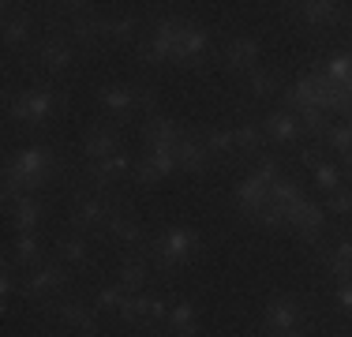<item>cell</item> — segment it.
Returning a JSON list of instances; mask_svg holds the SVG:
<instances>
[{"instance_id":"obj_24","label":"cell","mask_w":352,"mask_h":337,"mask_svg":"<svg viewBox=\"0 0 352 337\" xmlns=\"http://www.w3.org/2000/svg\"><path fill=\"white\" fill-rule=\"evenodd\" d=\"M12 259L19 266H41V243L34 232H19L12 243Z\"/></svg>"},{"instance_id":"obj_39","label":"cell","mask_w":352,"mask_h":337,"mask_svg":"<svg viewBox=\"0 0 352 337\" xmlns=\"http://www.w3.org/2000/svg\"><path fill=\"white\" fill-rule=\"evenodd\" d=\"M255 221L266 225V229H281V225H289V217H285V206H281V202H266V206L255 214Z\"/></svg>"},{"instance_id":"obj_23","label":"cell","mask_w":352,"mask_h":337,"mask_svg":"<svg viewBox=\"0 0 352 337\" xmlns=\"http://www.w3.org/2000/svg\"><path fill=\"white\" fill-rule=\"evenodd\" d=\"M285 101H289V109H296V113L318 105V83H315V75H300V79L289 87V98H285Z\"/></svg>"},{"instance_id":"obj_34","label":"cell","mask_w":352,"mask_h":337,"mask_svg":"<svg viewBox=\"0 0 352 337\" xmlns=\"http://www.w3.org/2000/svg\"><path fill=\"white\" fill-rule=\"evenodd\" d=\"M232 139H236V146L240 150H248V154H255L258 146H263V128L258 124H240V128H232Z\"/></svg>"},{"instance_id":"obj_43","label":"cell","mask_w":352,"mask_h":337,"mask_svg":"<svg viewBox=\"0 0 352 337\" xmlns=\"http://www.w3.org/2000/svg\"><path fill=\"white\" fill-rule=\"evenodd\" d=\"M326 210H330V214H352V188L330 191V199H326Z\"/></svg>"},{"instance_id":"obj_50","label":"cell","mask_w":352,"mask_h":337,"mask_svg":"<svg viewBox=\"0 0 352 337\" xmlns=\"http://www.w3.org/2000/svg\"><path fill=\"white\" fill-rule=\"evenodd\" d=\"M281 337H307V334H300V330H292V334H281Z\"/></svg>"},{"instance_id":"obj_4","label":"cell","mask_w":352,"mask_h":337,"mask_svg":"<svg viewBox=\"0 0 352 337\" xmlns=\"http://www.w3.org/2000/svg\"><path fill=\"white\" fill-rule=\"evenodd\" d=\"M60 105V94L45 87H34V90H19V94H8V116L19 124H45V116Z\"/></svg>"},{"instance_id":"obj_9","label":"cell","mask_w":352,"mask_h":337,"mask_svg":"<svg viewBox=\"0 0 352 337\" xmlns=\"http://www.w3.org/2000/svg\"><path fill=\"white\" fill-rule=\"evenodd\" d=\"M116 210L109 206V199L102 195H82V199H75V206H72V225L75 229H102V225H109V217H113Z\"/></svg>"},{"instance_id":"obj_29","label":"cell","mask_w":352,"mask_h":337,"mask_svg":"<svg viewBox=\"0 0 352 337\" xmlns=\"http://www.w3.org/2000/svg\"><path fill=\"white\" fill-rule=\"evenodd\" d=\"M146 274H150V270H146V263H142L139 255H131V259H124V263H120V285H124L128 292L142 289V281H146Z\"/></svg>"},{"instance_id":"obj_53","label":"cell","mask_w":352,"mask_h":337,"mask_svg":"<svg viewBox=\"0 0 352 337\" xmlns=\"http://www.w3.org/2000/svg\"><path fill=\"white\" fill-rule=\"evenodd\" d=\"M8 337H12V334H8Z\"/></svg>"},{"instance_id":"obj_8","label":"cell","mask_w":352,"mask_h":337,"mask_svg":"<svg viewBox=\"0 0 352 337\" xmlns=\"http://www.w3.org/2000/svg\"><path fill=\"white\" fill-rule=\"evenodd\" d=\"M285 217H289V225H292V229H296L300 236H304L307 243H315L318 236H322V229H326L322 206H315V202H307L304 195H300L296 202H289V206H285Z\"/></svg>"},{"instance_id":"obj_6","label":"cell","mask_w":352,"mask_h":337,"mask_svg":"<svg viewBox=\"0 0 352 337\" xmlns=\"http://www.w3.org/2000/svg\"><path fill=\"white\" fill-rule=\"evenodd\" d=\"M142 139H146L150 154H176V142L184 139V128L173 120V116H146L142 124Z\"/></svg>"},{"instance_id":"obj_40","label":"cell","mask_w":352,"mask_h":337,"mask_svg":"<svg viewBox=\"0 0 352 337\" xmlns=\"http://www.w3.org/2000/svg\"><path fill=\"white\" fill-rule=\"evenodd\" d=\"M251 176H255V180L263 184V188H274V184L281 180V168H278V157H263V162L255 165V173H251Z\"/></svg>"},{"instance_id":"obj_47","label":"cell","mask_w":352,"mask_h":337,"mask_svg":"<svg viewBox=\"0 0 352 337\" xmlns=\"http://www.w3.org/2000/svg\"><path fill=\"white\" fill-rule=\"evenodd\" d=\"M345 176H349V180H352V150H349V154H345Z\"/></svg>"},{"instance_id":"obj_7","label":"cell","mask_w":352,"mask_h":337,"mask_svg":"<svg viewBox=\"0 0 352 337\" xmlns=\"http://www.w3.org/2000/svg\"><path fill=\"white\" fill-rule=\"evenodd\" d=\"M263 315H266V330L274 337H281V334H292L300 326L304 307H300L296 296H270V303L263 307Z\"/></svg>"},{"instance_id":"obj_11","label":"cell","mask_w":352,"mask_h":337,"mask_svg":"<svg viewBox=\"0 0 352 337\" xmlns=\"http://www.w3.org/2000/svg\"><path fill=\"white\" fill-rule=\"evenodd\" d=\"M82 154L90 162H105V157L120 154V135L113 128H105V124H94V128L82 135Z\"/></svg>"},{"instance_id":"obj_26","label":"cell","mask_w":352,"mask_h":337,"mask_svg":"<svg viewBox=\"0 0 352 337\" xmlns=\"http://www.w3.org/2000/svg\"><path fill=\"white\" fill-rule=\"evenodd\" d=\"M326 270H330L338 281H352V240H341L333 248V255H326Z\"/></svg>"},{"instance_id":"obj_38","label":"cell","mask_w":352,"mask_h":337,"mask_svg":"<svg viewBox=\"0 0 352 337\" xmlns=\"http://www.w3.org/2000/svg\"><path fill=\"white\" fill-rule=\"evenodd\" d=\"M300 199V184L292 180V176H281L278 184L270 188V202H281V206H289V202Z\"/></svg>"},{"instance_id":"obj_15","label":"cell","mask_w":352,"mask_h":337,"mask_svg":"<svg viewBox=\"0 0 352 337\" xmlns=\"http://www.w3.org/2000/svg\"><path fill=\"white\" fill-rule=\"evenodd\" d=\"M38 64L45 67V72H53V75L68 72V64H72V45H68L64 38H56V34H49V38L38 45Z\"/></svg>"},{"instance_id":"obj_51","label":"cell","mask_w":352,"mask_h":337,"mask_svg":"<svg viewBox=\"0 0 352 337\" xmlns=\"http://www.w3.org/2000/svg\"><path fill=\"white\" fill-rule=\"evenodd\" d=\"M150 337H162V334H150Z\"/></svg>"},{"instance_id":"obj_17","label":"cell","mask_w":352,"mask_h":337,"mask_svg":"<svg viewBox=\"0 0 352 337\" xmlns=\"http://www.w3.org/2000/svg\"><path fill=\"white\" fill-rule=\"evenodd\" d=\"M165 323L173 326V337H199V318H195V303L191 300H173Z\"/></svg>"},{"instance_id":"obj_45","label":"cell","mask_w":352,"mask_h":337,"mask_svg":"<svg viewBox=\"0 0 352 337\" xmlns=\"http://www.w3.org/2000/svg\"><path fill=\"white\" fill-rule=\"evenodd\" d=\"M338 303H341V311H352V281L338 285Z\"/></svg>"},{"instance_id":"obj_31","label":"cell","mask_w":352,"mask_h":337,"mask_svg":"<svg viewBox=\"0 0 352 337\" xmlns=\"http://www.w3.org/2000/svg\"><path fill=\"white\" fill-rule=\"evenodd\" d=\"M248 90L255 98H270L274 90H278V75L274 72H263V67H255V72H248Z\"/></svg>"},{"instance_id":"obj_21","label":"cell","mask_w":352,"mask_h":337,"mask_svg":"<svg viewBox=\"0 0 352 337\" xmlns=\"http://www.w3.org/2000/svg\"><path fill=\"white\" fill-rule=\"evenodd\" d=\"M296 12H300V19L311 23V27H330V23L341 19V4H333V0H307Z\"/></svg>"},{"instance_id":"obj_14","label":"cell","mask_w":352,"mask_h":337,"mask_svg":"<svg viewBox=\"0 0 352 337\" xmlns=\"http://www.w3.org/2000/svg\"><path fill=\"white\" fill-rule=\"evenodd\" d=\"M206 45H210V34H206L203 27H191V23H188V30H184L180 45H176V53H173V64L195 67V61L206 53Z\"/></svg>"},{"instance_id":"obj_42","label":"cell","mask_w":352,"mask_h":337,"mask_svg":"<svg viewBox=\"0 0 352 337\" xmlns=\"http://www.w3.org/2000/svg\"><path fill=\"white\" fill-rule=\"evenodd\" d=\"M311 173H315V180H318V188H322L326 191V195H330V191H338L341 188V176H338V168H333V165H318V168H311Z\"/></svg>"},{"instance_id":"obj_44","label":"cell","mask_w":352,"mask_h":337,"mask_svg":"<svg viewBox=\"0 0 352 337\" xmlns=\"http://www.w3.org/2000/svg\"><path fill=\"white\" fill-rule=\"evenodd\" d=\"M15 289H19V285H15V270H12V259H8V263H4V274H0V296H4V303L12 300Z\"/></svg>"},{"instance_id":"obj_37","label":"cell","mask_w":352,"mask_h":337,"mask_svg":"<svg viewBox=\"0 0 352 337\" xmlns=\"http://www.w3.org/2000/svg\"><path fill=\"white\" fill-rule=\"evenodd\" d=\"M326 142H330L333 150H338L341 157L352 150V124H330V131H326Z\"/></svg>"},{"instance_id":"obj_48","label":"cell","mask_w":352,"mask_h":337,"mask_svg":"<svg viewBox=\"0 0 352 337\" xmlns=\"http://www.w3.org/2000/svg\"><path fill=\"white\" fill-rule=\"evenodd\" d=\"M341 113H345V124H352V101H349L345 109H341Z\"/></svg>"},{"instance_id":"obj_20","label":"cell","mask_w":352,"mask_h":337,"mask_svg":"<svg viewBox=\"0 0 352 337\" xmlns=\"http://www.w3.org/2000/svg\"><path fill=\"white\" fill-rule=\"evenodd\" d=\"M236 202H240V210H244V214L255 217L258 210H263L266 202H270V188H263V184H258L255 176H248V180H240V184H236Z\"/></svg>"},{"instance_id":"obj_19","label":"cell","mask_w":352,"mask_h":337,"mask_svg":"<svg viewBox=\"0 0 352 337\" xmlns=\"http://www.w3.org/2000/svg\"><path fill=\"white\" fill-rule=\"evenodd\" d=\"M176 165L188 168V173H203V168L210 165V154H206V146H203L199 139L184 135V139L176 142Z\"/></svg>"},{"instance_id":"obj_32","label":"cell","mask_w":352,"mask_h":337,"mask_svg":"<svg viewBox=\"0 0 352 337\" xmlns=\"http://www.w3.org/2000/svg\"><path fill=\"white\" fill-rule=\"evenodd\" d=\"M116 315H120L128 326L146 323V315H150V296H128V300H124V307L116 311Z\"/></svg>"},{"instance_id":"obj_41","label":"cell","mask_w":352,"mask_h":337,"mask_svg":"<svg viewBox=\"0 0 352 337\" xmlns=\"http://www.w3.org/2000/svg\"><path fill=\"white\" fill-rule=\"evenodd\" d=\"M300 116V124H304L307 131H315V135H326L330 131V120H326V113L318 105H311V109H304V113H296Z\"/></svg>"},{"instance_id":"obj_27","label":"cell","mask_w":352,"mask_h":337,"mask_svg":"<svg viewBox=\"0 0 352 337\" xmlns=\"http://www.w3.org/2000/svg\"><path fill=\"white\" fill-rule=\"evenodd\" d=\"M56 259L75 263V266H87V263H90L87 240H82V236H64V240H56Z\"/></svg>"},{"instance_id":"obj_35","label":"cell","mask_w":352,"mask_h":337,"mask_svg":"<svg viewBox=\"0 0 352 337\" xmlns=\"http://www.w3.org/2000/svg\"><path fill=\"white\" fill-rule=\"evenodd\" d=\"M349 72H352V53H333L330 61L322 64V75H326L330 83H345Z\"/></svg>"},{"instance_id":"obj_5","label":"cell","mask_w":352,"mask_h":337,"mask_svg":"<svg viewBox=\"0 0 352 337\" xmlns=\"http://www.w3.org/2000/svg\"><path fill=\"white\" fill-rule=\"evenodd\" d=\"M68 281L72 277L60 263H41V266H34V274H27L19 281V292L27 300H45V296H53V292L68 289Z\"/></svg>"},{"instance_id":"obj_52","label":"cell","mask_w":352,"mask_h":337,"mask_svg":"<svg viewBox=\"0 0 352 337\" xmlns=\"http://www.w3.org/2000/svg\"><path fill=\"white\" fill-rule=\"evenodd\" d=\"M41 337H49V334H41Z\"/></svg>"},{"instance_id":"obj_3","label":"cell","mask_w":352,"mask_h":337,"mask_svg":"<svg viewBox=\"0 0 352 337\" xmlns=\"http://www.w3.org/2000/svg\"><path fill=\"white\" fill-rule=\"evenodd\" d=\"M184 30H188V19H180V15H162V19L154 23V30H150L146 45L139 49V56H142V61H150V64L173 61V53H176V45H180Z\"/></svg>"},{"instance_id":"obj_1","label":"cell","mask_w":352,"mask_h":337,"mask_svg":"<svg viewBox=\"0 0 352 337\" xmlns=\"http://www.w3.org/2000/svg\"><path fill=\"white\" fill-rule=\"evenodd\" d=\"M53 168H56V154L49 146H23L19 154H12L4 165V206L12 210L27 195V188H41Z\"/></svg>"},{"instance_id":"obj_16","label":"cell","mask_w":352,"mask_h":337,"mask_svg":"<svg viewBox=\"0 0 352 337\" xmlns=\"http://www.w3.org/2000/svg\"><path fill=\"white\" fill-rule=\"evenodd\" d=\"M300 116L292 113V109H281V113H270L266 116V124H263V135L266 139H274V142H292L300 135Z\"/></svg>"},{"instance_id":"obj_12","label":"cell","mask_w":352,"mask_h":337,"mask_svg":"<svg viewBox=\"0 0 352 337\" xmlns=\"http://www.w3.org/2000/svg\"><path fill=\"white\" fill-rule=\"evenodd\" d=\"M225 64H229V72H255V64H258V41L251 38V34L232 38L229 45H225Z\"/></svg>"},{"instance_id":"obj_18","label":"cell","mask_w":352,"mask_h":337,"mask_svg":"<svg viewBox=\"0 0 352 337\" xmlns=\"http://www.w3.org/2000/svg\"><path fill=\"white\" fill-rule=\"evenodd\" d=\"M49 311H56V318H60L64 326H72V330H94V311L82 300H60Z\"/></svg>"},{"instance_id":"obj_25","label":"cell","mask_w":352,"mask_h":337,"mask_svg":"<svg viewBox=\"0 0 352 337\" xmlns=\"http://www.w3.org/2000/svg\"><path fill=\"white\" fill-rule=\"evenodd\" d=\"M30 38V15L27 12H8L4 19V45L15 49V45H27Z\"/></svg>"},{"instance_id":"obj_28","label":"cell","mask_w":352,"mask_h":337,"mask_svg":"<svg viewBox=\"0 0 352 337\" xmlns=\"http://www.w3.org/2000/svg\"><path fill=\"white\" fill-rule=\"evenodd\" d=\"M105 229H109V236H116L120 243H139V240H142L139 221H135V217H128V214H113Z\"/></svg>"},{"instance_id":"obj_10","label":"cell","mask_w":352,"mask_h":337,"mask_svg":"<svg viewBox=\"0 0 352 337\" xmlns=\"http://www.w3.org/2000/svg\"><path fill=\"white\" fill-rule=\"evenodd\" d=\"M98 101H102L105 113H113V116H128V113H135V109H139L142 90L124 87V83H109V87L98 90Z\"/></svg>"},{"instance_id":"obj_33","label":"cell","mask_w":352,"mask_h":337,"mask_svg":"<svg viewBox=\"0 0 352 337\" xmlns=\"http://www.w3.org/2000/svg\"><path fill=\"white\" fill-rule=\"evenodd\" d=\"M135 15H116V19H105V38L113 41H131L135 38Z\"/></svg>"},{"instance_id":"obj_49","label":"cell","mask_w":352,"mask_h":337,"mask_svg":"<svg viewBox=\"0 0 352 337\" xmlns=\"http://www.w3.org/2000/svg\"><path fill=\"white\" fill-rule=\"evenodd\" d=\"M75 337H98L94 330H79V334H75Z\"/></svg>"},{"instance_id":"obj_22","label":"cell","mask_w":352,"mask_h":337,"mask_svg":"<svg viewBox=\"0 0 352 337\" xmlns=\"http://www.w3.org/2000/svg\"><path fill=\"white\" fill-rule=\"evenodd\" d=\"M8 214H12V229L15 232H30L41 221V202L34 195H23L12 210H8Z\"/></svg>"},{"instance_id":"obj_13","label":"cell","mask_w":352,"mask_h":337,"mask_svg":"<svg viewBox=\"0 0 352 337\" xmlns=\"http://www.w3.org/2000/svg\"><path fill=\"white\" fill-rule=\"evenodd\" d=\"M128 168H131V157L120 150V154L105 157V162H90L87 165V176H90V184H94V188H113V184L120 180Z\"/></svg>"},{"instance_id":"obj_36","label":"cell","mask_w":352,"mask_h":337,"mask_svg":"<svg viewBox=\"0 0 352 337\" xmlns=\"http://www.w3.org/2000/svg\"><path fill=\"white\" fill-rule=\"evenodd\" d=\"M124 300H128V289H124V285H105V289H98V307L102 311H120Z\"/></svg>"},{"instance_id":"obj_46","label":"cell","mask_w":352,"mask_h":337,"mask_svg":"<svg viewBox=\"0 0 352 337\" xmlns=\"http://www.w3.org/2000/svg\"><path fill=\"white\" fill-rule=\"evenodd\" d=\"M304 165H307V168H318V165H322V162H318V150H304Z\"/></svg>"},{"instance_id":"obj_2","label":"cell","mask_w":352,"mask_h":337,"mask_svg":"<svg viewBox=\"0 0 352 337\" xmlns=\"http://www.w3.org/2000/svg\"><path fill=\"white\" fill-rule=\"evenodd\" d=\"M199 232L188 229V225H173V229H165L157 236L154 243H150V255L157 259V266L162 270H180L184 263H191L199 251Z\"/></svg>"},{"instance_id":"obj_30","label":"cell","mask_w":352,"mask_h":337,"mask_svg":"<svg viewBox=\"0 0 352 337\" xmlns=\"http://www.w3.org/2000/svg\"><path fill=\"white\" fill-rule=\"evenodd\" d=\"M203 146H206V154H210V157L229 154V150L236 146V139H232V128H210V131L203 135Z\"/></svg>"}]
</instances>
